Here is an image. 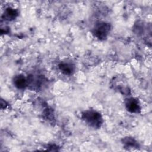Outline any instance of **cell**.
I'll use <instances>...</instances> for the list:
<instances>
[{"mask_svg":"<svg viewBox=\"0 0 152 152\" xmlns=\"http://www.w3.org/2000/svg\"><path fill=\"white\" fill-rule=\"evenodd\" d=\"M58 68L64 75H71L75 71V66L69 62H61L58 65Z\"/></svg>","mask_w":152,"mask_h":152,"instance_id":"obj_6","label":"cell"},{"mask_svg":"<svg viewBox=\"0 0 152 152\" xmlns=\"http://www.w3.org/2000/svg\"><path fill=\"white\" fill-rule=\"evenodd\" d=\"M111 30L110 24L101 21L96 23L92 29V34L100 40H106Z\"/></svg>","mask_w":152,"mask_h":152,"instance_id":"obj_2","label":"cell"},{"mask_svg":"<svg viewBox=\"0 0 152 152\" xmlns=\"http://www.w3.org/2000/svg\"><path fill=\"white\" fill-rule=\"evenodd\" d=\"M28 87L31 86L33 89L39 90L44 84V78L42 75H30L27 77Z\"/></svg>","mask_w":152,"mask_h":152,"instance_id":"obj_4","label":"cell"},{"mask_svg":"<svg viewBox=\"0 0 152 152\" xmlns=\"http://www.w3.org/2000/svg\"><path fill=\"white\" fill-rule=\"evenodd\" d=\"M18 15V11L17 10L12 7H8L5 10L2 18L7 21H12L15 20Z\"/></svg>","mask_w":152,"mask_h":152,"instance_id":"obj_7","label":"cell"},{"mask_svg":"<svg viewBox=\"0 0 152 152\" xmlns=\"http://www.w3.org/2000/svg\"><path fill=\"white\" fill-rule=\"evenodd\" d=\"M122 143L123 144L125 148H133L139 147L138 142L134 138L131 137H126L123 138L122 140Z\"/></svg>","mask_w":152,"mask_h":152,"instance_id":"obj_8","label":"cell"},{"mask_svg":"<svg viewBox=\"0 0 152 152\" xmlns=\"http://www.w3.org/2000/svg\"><path fill=\"white\" fill-rule=\"evenodd\" d=\"M12 82L14 86L20 90H23L28 87L27 77H25L23 74L15 75L13 78Z\"/></svg>","mask_w":152,"mask_h":152,"instance_id":"obj_5","label":"cell"},{"mask_svg":"<svg viewBox=\"0 0 152 152\" xmlns=\"http://www.w3.org/2000/svg\"><path fill=\"white\" fill-rule=\"evenodd\" d=\"M81 118L87 125L94 129H99L103 122L101 114L93 109L86 110L83 112Z\"/></svg>","mask_w":152,"mask_h":152,"instance_id":"obj_1","label":"cell"},{"mask_svg":"<svg viewBox=\"0 0 152 152\" xmlns=\"http://www.w3.org/2000/svg\"><path fill=\"white\" fill-rule=\"evenodd\" d=\"M125 105L126 110L132 113H140L141 107L138 100L134 97H128L125 100Z\"/></svg>","mask_w":152,"mask_h":152,"instance_id":"obj_3","label":"cell"}]
</instances>
